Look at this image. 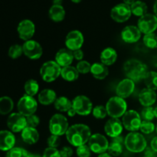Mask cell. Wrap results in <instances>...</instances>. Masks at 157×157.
<instances>
[{
	"instance_id": "cell-51",
	"label": "cell",
	"mask_w": 157,
	"mask_h": 157,
	"mask_svg": "<svg viewBox=\"0 0 157 157\" xmlns=\"http://www.w3.org/2000/svg\"><path fill=\"white\" fill-rule=\"evenodd\" d=\"M53 5H57V6H62L63 0H52Z\"/></svg>"
},
{
	"instance_id": "cell-13",
	"label": "cell",
	"mask_w": 157,
	"mask_h": 157,
	"mask_svg": "<svg viewBox=\"0 0 157 157\" xmlns=\"http://www.w3.org/2000/svg\"><path fill=\"white\" fill-rule=\"evenodd\" d=\"M7 126L12 133H19L27 127L26 117L20 113H12L7 119Z\"/></svg>"
},
{
	"instance_id": "cell-25",
	"label": "cell",
	"mask_w": 157,
	"mask_h": 157,
	"mask_svg": "<svg viewBox=\"0 0 157 157\" xmlns=\"http://www.w3.org/2000/svg\"><path fill=\"white\" fill-rule=\"evenodd\" d=\"M57 94L52 89H44L38 95V102L44 106L51 105L54 104L57 99Z\"/></svg>"
},
{
	"instance_id": "cell-33",
	"label": "cell",
	"mask_w": 157,
	"mask_h": 157,
	"mask_svg": "<svg viewBox=\"0 0 157 157\" xmlns=\"http://www.w3.org/2000/svg\"><path fill=\"white\" fill-rule=\"evenodd\" d=\"M24 90L25 91V94L34 97L39 91V84L35 80L29 79L25 84Z\"/></svg>"
},
{
	"instance_id": "cell-57",
	"label": "cell",
	"mask_w": 157,
	"mask_h": 157,
	"mask_svg": "<svg viewBox=\"0 0 157 157\" xmlns=\"http://www.w3.org/2000/svg\"><path fill=\"white\" fill-rule=\"evenodd\" d=\"M154 113H155V117L157 118V107L154 108Z\"/></svg>"
},
{
	"instance_id": "cell-31",
	"label": "cell",
	"mask_w": 157,
	"mask_h": 157,
	"mask_svg": "<svg viewBox=\"0 0 157 157\" xmlns=\"http://www.w3.org/2000/svg\"><path fill=\"white\" fill-rule=\"evenodd\" d=\"M131 12L133 15L137 17H142L147 13V4L144 2L140 1V0H136L134 3L130 6Z\"/></svg>"
},
{
	"instance_id": "cell-35",
	"label": "cell",
	"mask_w": 157,
	"mask_h": 157,
	"mask_svg": "<svg viewBox=\"0 0 157 157\" xmlns=\"http://www.w3.org/2000/svg\"><path fill=\"white\" fill-rule=\"evenodd\" d=\"M144 44L150 49L157 48V35L155 33L145 35L144 37Z\"/></svg>"
},
{
	"instance_id": "cell-22",
	"label": "cell",
	"mask_w": 157,
	"mask_h": 157,
	"mask_svg": "<svg viewBox=\"0 0 157 157\" xmlns=\"http://www.w3.org/2000/svg\"><path fill=\"white\" fill-rule=\"evenodd\" d=\"M157 95L155 90L149 88H144L139 95V101L144 107H151L156 103Z\"/></svg>"
},
{
	"instance_id": "cell-20",
	"label": "cell",
	"mask_w": 157,
	"mask_h": 157,
	"mask_svg": "<svg viewBox=\"0 0 157 157\" xmlns=\"http://www.w3.org/2000/svg\"><path fill=\"white\" fill-rule=\"evenodd\" d=\"M15 136L12 131L1 130L0 131V150L9 151L15 147Z\"/></svg>"
},
{
	"instance_id": "cell-10",
	"label": "cell",
	"mask_w": 157,
	"mask_h": 157,
	"mask_svg": "<svg viewBox=\"0 0 157 157\" xmlns=\"http://www.w3.org/2000/svg\"><path fill=\"white\" fill-rule=\"evenodd\" d=\"M72 107L75 109L77 114L87 116L93 110V104L87 97L84 95H78L72 101Z\"/></svg>"
},
{
	"instance_id": "cell-43",
	"label": "cell",
	"mask_w": 157,
	"mask_h": 157,
	"mask_svg": "<svg viewBox=\"0 0 157 157\" xmlns=\"http://www.w3.org/2000/svg\"><path fill=\"white\" fill-rule=\"evenodd\" d=\"M47 144L48 147H52V148H58L61 144V139L59 136L56 135H51L47 140Z\"/></svg>"
},
{
	"instance_id": "cell-19",
	"label": "cell",
	"mask_w": 157,
	"mask_h": 157,
	"mask_svg": "<svg viewBox=\"0 0 157 157\" xmlns=\"http://www.w3.org/2000/svg\"><path fill=\"white\" fill-rule=\"evenodd\" d=\"M135 89V82L129 78H126L121 81L117 84L116 88V93L118 97L125 98L130 97L133 93Z\"/></svg>"
},
{
	"instance_id": "cell-45",
	"label": "cell",
	"mask_w": 157,
	"mask_h": 157,
	"mask_svg": "<svg viewBox=\"0 0 157 157\" xmlns=\"http://www.w3.org/2000/svg\"><path fill=\"white\" fill-rule=\"evenodd\" d=\"M43 157H61L60 150L57 148H52V147H47L44 150L42 155Z\"/></svg>"
},
{
	"instance_id": "cell-38",
	"label": "cell",
	"mask_w": 157,
	"mask_h": 157,
	"mask_svg": "<svg viewBox=\"0 0 157 157\" xmlns=\"http://www.w3.org/2000/svg\"><path fill=\"white\" fill-rule=\"evenodd\" d=\"M9 56L12 59H17L23 54L22 46L19 44H13L9 49Z\"/></svg>"
},
{
	"instance_id": "cell-58",
	"label": "cell",
	"mask_w": 157,
	"mask_h": 157,
	"mask_svg": "<svg viewBox=\"0 0 157 157\" xmlns=\"http://www.w3.org/2000/svg\"><path fill=\"white\" fill-rule=\"evenodd\" d=\"M156 133H157V124H156Z\"/></svg>"
},
{
	"instance_id": "cell-56",
	"label": "cell",
	"mask_w": 157,
	"mask_h": 157,
	"mask_svg": "<svg viewBox=\"0 0 157 157\" xmlns=\"http://www.w3.org/2000/svg\"><path fill=\"white\" fill-rule=\"evenodd\" d=\"M71 1L72 2H75V3H79L81 2L82 0H71Z\"/></svg>"
},
{
	"instance_id": "cell-6",
	"label": "cell",
	"mask_w": 157,
	"mask_h": 157,
	"mask_svg": "<svg viewBox=\"0 0 157 157\" xmlns=\"http://www.w3.org/2000/svg\"><path fill=\"white\" fill-rule=\"evenodd\" d=\"M69 128L67 117L61 113H55L49 121V130L52 135L62 136L65 134Z\"/></svg>"
},
{
	"instance_id": "cell-36",
	"label": "cell",
	"mask_w": 157,
	"mask_h": 157,
	"mask_svg": "<svg viewBox=\"0 0 157 157\" xmlns=\"http://www.w3.org/2000/svg\"><path fill=\"white\" fill-rule=\"evenodd\" d=\"M30 153L21 147H14L7 152L6 157H29Z\"/></svg>"
},
{
	"instance_id": "cell-5",
	"label": "cell",
	"mask_w": 157,
	"mask_h": 157,
	"mask_svg": "<svg viewBox=\"0 0 157 157\" xmlns=\"http://www.w3.org/2000/svg\"><path fill=\"white\" fill-rule=\"evenodd\" d=\"M61 67L55 61L44 62L40 68V75L44 81L53 82L61 75Z\"/></svg>"
},
{
	"instance_id": "cell-15",
	"label": "cell",
	"mask_w": 157,
	"mask_h": 157,
	"mask_svg": "<svg viewBox=\"0 0 157 157\" xmlns=\"http://www.w3.org/2000/svg\"><path fill=\"white\" fill-rule=\"evenodd\" d=\"M84 36L83 34L78 30H73L69 32L65 38L66 48L69 50L74 51L81 49L84 44Z\"/></svg>"
},
{
	"instance_id": "cell-44",
	"label": "cell",
	"mask_w": 157,
	"mask_h": 157,
	"mask_svg": "<svg viewBox=\"0 0 157 157\" xmlns=\"http://www.w3.org/2000/svg\"><path fill=\"white\" fill-rule=\"evenodd\" d=\"M27 120V127L36 128L40 124V118L37 115L32 114L26 117Z\"/></svg>"
},
{
	"instance_id": "cell-48",
	"label": "cell",
	"mask_w": 157,
	"mask_h": 157,
	"mask_svg": "<svg viewBox=\"0 0 157 157\" xmlns=\"http://www.w3.org/2000/svg\"><path fill=\"white\" fill-rule=\"evenodd\" d=\"M73 55L74 58L78 61H82L83 58H84V52H83V51L81 49H78V50L74 51Z\"/></svg>"
},
{
	"instance_id": "cell-42",
	"label": "cell",
	"mask_w": 157,
	"mask_h": 157,
	"mask_svg": "<svg viewBox=\"0 0 157 157\" xmlns=\"http://www.w3.org/2000/svg\"><path fill=\"white\" fill-rule=\"evenodd\" d=\"M76 153L78 157H90L91 154V150L89 148L88 145L84 144L77 147Z\"/></svg>"
},
{
	"instance_id": "cell-26",
	"label": "cell",
	"mask_w": 157,
	"mask_h": 157,
	"mask_svg": "<svg viewBox=\"0 0 157 157\" xmlns=\"http://www.w3.org/2000/svg\"><path fill=\"white\" fill-rule=\"evenodd\" d=\"M101 61L106 66H110L114 64L117 59V52L113 48H106L101 52Z\"/></svg>"
},
{
	"instance_id": "cell-37",
	"label": "cell",
	"mask_w": 157,
	"mask_h": 157,
	"mask_svg": "<svg viewBox=\"0 0 157 157\" xmlns=\"http://www.w3.org/2000/svg\"><path fill=\"white\" fill-rule=\"evenodd\" d=\"M92 114L96 119L98 120L104 119L107 115H108L106 107L102 105H98L94 107L93 110H92Z\"/></svg>"
},
{
	"instance_id": "cell-3",
	"label": "cell",
	"mask_w": 157,
	"mask_h": 157,
	"mask_svg": "<svg viewBox=\"0 0 157 157\" xmlns=\"http://www.w3.org/2000/svg\"><path fill=\"white\" fill-rule=\"evenodd\" d=\"M126 148L131 153H143L147 147V142L144 135L138 132H130L124 139Z\"/></svg>"
},
{
	"instance_id": "cell-39",
	"label": "cell",
	"mask_w": 157,
	"mask_h": 157,
	"mask_svg": "<svg viewBox=\"0 0 157 157\" xmlns=\"http://www.w3.org/2000/svg\"><path fill=\"white\" fill-rule=\"evenodd\" d=\"M140 117L144 121H152L155 118L154 108L152 107H144L141 110Z\"/></svg>"
},
{
	"instance_id": "cell-21",
	"label": "cell",
	"mask_w": 157,
	"mask_h": 157,
	"mask_svg": "<svg viewBox=\"0 0 157 157\" xmlns=\"http://www.w3.org/2000/svg\"><path fill=\"white\" fill-rule=\"evenodd\" d=\"M73 52L67 48H61L55 55V61L61 67H67L73 62Z\"/></svg>"
},
{
	"instance_id": "cell-28",
	"label": "cell",
	"mask_w": 157,
	"mask_h": 157,
	"mask_svg": "<svg viewBox=\"0 0 157 157\" xmlns=\"http://www.w3.org/2000/svg\"><path fill=\"white\" fill-rule=\"evenodd\" d=\"M48 15L51 19L55 22H59L64 20L65 17V10L62 6L52 5L48 12Z\"/></svg>"
},
{
	"instance_id": "cell-18",
	"label": "cell",
	"mask_w": 157,
	"mask_h": 157,
	"mask_svg": "<svg viewBox=\"0 0 157 157\" xmlns=\"http://www.w3.org/2000/svg\"><path fill=\"white\" fill-rule=\"evenodd\" d=\"M141 32L137 26H126L121 32V38L124 42L127 44L136 43L140 39Z\"/></svg>"
},
{
	"instance_id": "cell-16",
	"label": "cell",
	"mask_w": 157,
	"mask_h": 157,
	"mask_svg": "<svg viewBox=\"0 0 157 157\" xmlns=\"http://www.w3.org/2000/svg\"><path fill=\"white\" fill-rule=\"evenodd\" d=\"M17 32L21 40L25 41L31 40L35 32V24L29 19L22 20L17 27Z\"/></svg>"
},
{
	"instance_id": "cell-32",
	"label": "cell",
	"mask_w": 157,
	"mask_h": 157,
	"mask_svg": "<svg viewBox=\"0 0 157 157\" xmlns=\"http://www.w3.org/2000/svg\"><path fill=\"white\" fill-rule=\"evenodd\" d=\"M54 104L55 109L60 112H67L72 107V101L64 96L57 98Z\"/></svg>"
},
{
	"instance_id": "cell-27",
	"label": "cell",
	"mask_w": 157,
	"mask_h": 157,
	"mask_svg": "<svg viewBox=\"0 0 157 157\" xmlns=\"http://www.w3.org/2000/svg\"><path fill=\"white\" fill-rule=\"evenodd\" d=\"M90 73L94 78L98 80H104L109 74L107 66L102 63H94L91 65Z\"/></svg>"
},
{
	"instance_id": "cell-47",
	"label": "cell",
	"mask_w": 157,
	"mask_h": 157,
	"mask_svg": "<svg viewBox=\"0 0 157 157\" xmlns=\"http://www.w3.org/2000/svg\"><path fill=\"white\" fill-rule=\"evenodd\" d=\"M143 153V157H157V153L150 147H147Z\"/></svg>"
},
{
	"instance_id": "cell-24",
	"label": "cell",
	"mask_w": 157,
	"mask_h": 157,
	"mask_svg": "<svg viewBox=\"0 0 157 157\" xmlns=\"http://www.w3.org/2000/svg\"><path fill=\"white\" fill-rule=\"evenodd\" d=\"M21 136L22 140L25 144L32 145V144H36L39 140V133L36 130V128L26 127L21 132Z\"/></svg>"
},
{
	"instance_id": "cell-23",
	"label": "cell",
	"mask_w": 157,
	"mask_h": 157,
	"mask_svg": "<svg viewBox=\"0 0 157 157\" xmlns=\"http://www.w3.org/2000/svg\"><path fill=\"white\" fill-rule=\"evenodd\" d=\"M124 139L122 136L112 138L111 142L109 144L107 153H110L112 156H119L122 154L124 151Z\"/></svg>"
},
{
	"instance_id": "cell-50",
	"label": "cell",
	"mask_w": 157,
	"mask_h": 157,
	"mask_svg": "<svg viewBox=\"0 0 157 157\" xmlns=\"http://www.w3.org/2000/svg\"><path fill=\"white\" fill-rule=\"evenodd\" d=\"M67 115L70 117H75V115L77 114L76 111H75V109H74L73 107H71V108L70 110L67 112Z\"/></svg>"
},
{
	"instance_id": "cell-1",
	"label": "cell",
	"mask_w": 157,
	"mask_h": 157,
	"mask_svg": "<svg viewBox=\"0 0 157 157\" xmlns=\"http://www.w3.org/2000/svg\"><path fill=\"white\" fill-rule=\"evenodd\" d=\"M65 135L67 140L71 145L78 147L88 143L91 136V131L88 126L77 124L69 127Z\"/></svg>"
},
{
	"instance_id": "cell-30",
	"label": "cell",
	"mask_w": 157,
	"mask_h": 157,
	"mask_svg": "<svg viewBox=\"0 0 157 157\" xmlns=\"http://www.w3.org/2000/svg\"><path fill=\"white\" fill-rule=\"evenodd\" d=\"M14 107V102L11 98L3 96L0 98V114L7 115L12 112Z\"/></svg>"
},
{
	"instance_id": "cell-17",
	"label": "cell",
	"mask_w": 157,
	"mask_h": 157,
	"mask_svg": "<svg viewBox=\"0 0 157 157\" xmlns=\"http://www.w3.org/2000/svg\"><path fill=\"white\" fill-rule=\"evenodd\" d=\"M122 121L119 118H110L104 125V131L108 136L111 138L121 136L124 129Z\"/></svg>"
},
{
	"instance_id": "cell-12",
	"label": "cell",
	"mask_w": 157,
	"mask_h": 157,
	"mask_svg": "<svg viewBox=\"0 0 157 157\" xmlns=\"http://www.w3.org/2000/svg\"><path fill=\"white\" fill-rule=\"evenodd\" d=\"M132 15L130 6L125 3H120L116 5L110 12V16L113 21L117 22H125L130 19Z\"/></svg>"
},
{
	"instance_id": "cell-41",
	"label": "cell",
	"mask_w": 157,
	"mask_h": 157,
	"mask_svg": "<svg viewBox=\"0 0 157 157\" xmlns=\"http://www.w3.org/2000/svg\"><path fill=\"white\" fill-rule=\"evenodd\" d=\"M76 68L78 70V73L82 74V75H86V74L90 72V68H91V64L87 61H78L77 64Z\"/></svg>"
},
{
	"instance_id": "cell-8",
	"label": "cell",
	"mask_w": 157,
	"mask_h": 157,
	"mask_svg": "<svg viewBox=\"0 0 157 157\" xmlns=\"http://www.w3.org/2000/svg\"><path fill=\"white\" fill-rule=\"evenodd\" d=\"M18 113L24 115L25 117H29L35 114L38 108V102L33 97L25 94L21 97L17 104Z\"/></svg>"
},
{
	"instance_id": "cell-52",
	"label": "cell",
	"mask_w": 157,
	"mask_h": 157,
	"mask_svg": "<svg viewBox=\"0 0 157 157\" xmlns=\"http://www.w3.org/2000/svg\"><path fill=\"white\" fill-rule=\"evenodd\" d=\"M123 1H124V3H125V4L131 6V5L133 4V3H134L136 0H123Z\"/></svg>"
},
{
	"instance_id": "cell-7",
	"label": "cell",
	"mask_w": 157,
	"mask_h": 157,
	"mask_svg": "<svg viewBox=\"0 0 157 157\" xmlns=\"http://www.w3.org/2000/svg\"><path fill=\"white\" fill-rule=\"evenodd\" d=\"M122 124L126 130L130 132H136L140 128L142 118L136 110H127L123 116Z\"/></svg>"
},
{
	"instance_id": "cell-29",
	"label": "cell",
	"mask_w": 157,
	"mask_h": 157,
	"mask_svg": "<svg viewBox=\"0 0 157 157\" xmlns=\"http://www.w3.org/2000/svg\"><path fill=\"white\" fill-rule=\"evenodd\" d=\"M61 76L64 81L72 82V81L78 80V77H79V73L77 70L76 67L69 65L67 67H61Z\"/></svg>"
},
{
	"instance_id": "cell-55",
	"label": "cell",
	"mask_w": 157,
	"mask_h": 157,
	"mask_svg": "<svg viewBox=\"0 0 157 157\" xmlns=\"http://www.w3.org/2000/svg\"><path fill=\"white\" fill-rule=\"evenodd\" d=\"M29 157H43L41 156H40L39 154H32V153H30V156Z\"/></svg>"
},
{
	"instance_id": "cell-14",
	"label": "cell",
	"mask_w": 157,
	"mask_h": 157,
	"mask_svg": "<svg viewBox=\"0 0 157 157\" xmlns=\"http://www.w3.org/2000/svg\"><path fill=\"white\" fill-rule=\"evenodd\" d=\"M23 54L32 60L39 59L43 55V48L41 44L35 40L25 41L22 45Z\"/></svg>"
},
{
	"instance_id": "cell-11",
	"label": "cell",
	"mask_w": 157,
	"mask_h": 157,
	"mask_svg": "<svg viewBox=\"0 0 157 157\" xmlns=\"http://www.w3.org/2000/svg\"><path fill=\"white\" fill-rule=\"evenodd\" d=\"M137 27L144 35L154 33L157 29V17L153 14L147 13L139 18Z\"/></svg>"
},
{
	"instance_id": "cell-4",
	"label": "cell",
	"mask_w": 157,
	"mask_h": 157,
	"mask_svg": "<svg viewBox=\"0 0 157 157\" xmlns=\"http://www.w3.org/2000/svg\"><path fill=\"white\" fill-rule=\"evenodd\" d=\"M107 114L112 118H120L127 111V104L124 98L118 96L112 97L106 104Z\"/></svg>"
},
{
	"instance_id": "cell-2",
	"label": "cell",
	"mask_w": 157,
	"mask_h": 157,
	"mask_svg": "<svg viewBox=\"0 0 157 157\" xmlns=\"http://www.w3.org/2000/svg\"><path fill=\"white\" fill-rule=\"evenodd\" d=\"M124 71L127 78L134 82H139L144 80L149 72L147 64L134 58L128 60L124 63Z\"/></svg>"
},
{
	"instance_id": "cell-40",
	"label": "cell",
	"mask_w": 157,
	"mask_h": 157,
	"mask_svg": "<svg viewBox=\"0 0 157 157\" xmlns=\"http://www.w3.org/2000/svg\"><path fill=\"white\" fill-rule=\"evenodd\" d=\"M140 130L144 134H150L154 132V130H156V127L152 121H143Z\"/></svg>"
},
{
	"instance_id": "cell-53",
	"label": "cell",
	"mask_w": 157,
	"mask_h": 157,
	"mask_svg": "<svg viewBox=\"0 0 157 157\" xmlns=\"http://www.w3.org/2000/svg\"><path fill=\"white\" fill-rule=\"evenodd\" d=\"M98 157H113V156H112L109 153H107V152H106V153L99 154V156H98Z\"/></svg>"
},
{
	"instance_id": "cell-34",
	"label": "cell",
	"mask_w": 157,
	"mask_h": 157,
	"mask_svg": "<svg viewBox=\"0 0 157 157\" xmlns=\"http://www.w3.org/2000/svg\"><path fill=\"white\" fill-rule=\"evenodd\" d=\"M144 81L147 88L153 90H157V72L149 71Z\"/></svg>"
},
{
	"instance_id": "cell-46",
	"label": "cell",
	"mask_w": 157,
	"mask_h": 157,
	"mask_svg": "<svg viewBox=\"0 0 157 157\" xmlns=\"http://www.w3.org/2000/svg\"><path fill=\"white\" fill-rule=\"evenodd\" d=\"M61 157H71L73 155V149L70 147H64L60 150Z\"/></svg>"
},
{
	"instance_id": "cell-49",
	"label": "cell",
	"mask_w": 157,
	"mask_h": 157,
	"mask_svg": "<svg viewBox=\"0 0 157 157\" xmlns=\"http://www.w3.org/2000/svg\"><path fill=\"white\" fill-rule=\"evenodd\" d=\"M150 147L157 153V136H155L152 139L150 142Z\"/></svg>"
},
{
	"instance_id": "cell-9",
	"label": "cell",
	"mask_w": 157,
	"mask_h": 157,
	"mask_svg": "<svg viewBox=\"0 0 157 157\" xmlns=\"http://www.w3.org/2000/svg\"><path fill=\"white\" fill-rule=\"evenodd\" d=\"M87 144L91 152L96 154L106 153L108 150V140L104 135L101 133H94L91 135Z\"/></svg>"
},
{
	"instance_id": "cell-54",
	"label": "cell",
	"mask_w": 157,
	"mask_h": 157,
	"mask_svg": "<svg viewBox=\"0 0 157 157\" xmlns=\"http://www.w3.org/2000/svg\"><path fill=\"white\" fill-rule=\"evenodd\" d=\"M153 11H154V15L157 17V0H156L153 6Z\"/></svg>"
}]
</instances>
